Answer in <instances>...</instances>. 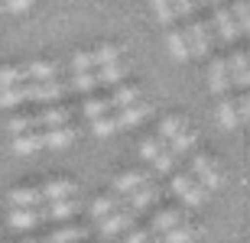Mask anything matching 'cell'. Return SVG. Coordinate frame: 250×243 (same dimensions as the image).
Listing matches in <instances>:
<instances>
[{
    "label": "cell",
    "instance_id": "5",
    "mask_svg": "<svg viewBox=\"0 0 250 243\" xmlns=\"http://www.w3.org/2000/svg\"><path fill=\"white\" fill-rule=\"evenodd\" d=\"M149 182V175L146 172H140V168H130V172H124V175H117L114 178V191H117V195H133V191H137V188H143Z\"/></svg>",
    "mask_w": 250,
    "mask_h": 243
},
{
    "label": "cell",
    "instance_id": "32",
    "mask_svg": "<svg viewBox=\"0 0 250 243\" xmlns=\"http://www.w3.org/2000/svg\"><path fill=\"white\" fill-rule=\"evenodd\" d=\"M26 81V72L23 68H0V91L3 88H13V84H23Z\"/></svg>",
    "mask_w": 250,
    "mask_h": 243
},
{
    "label": "cell",
    "instance_id": "45",
    "mask_svg": "<svg viewBox=\"0 0 250 243\" xmlns=\"http://www.w3.org/2000/svg\"><path fill=\"white\" fill-rule=\"evenodd\" d=\"M26 243H39V240H26Z\"/></svg>",
    "mask_w": 250,
    "mask_h": 243
},
{
    "label": "cell",
    "instance_id": "24",
    "mask_svg": "<svg viewBox=\"0 0 250 243\" xmlns=\"http://www.w3.org/2000/svg\"><path fill=\"white\" fill-rule=\"evenodd\" d=\"M124 75H127V65H124V62H111V65H104L101 72L94 75V81L98 84H117Z\"/></svg>",
    "mask_w": 250,
    "mask_h": 243
},
{
    "label": "cell",
    "instance_id": "2",
    "mask_svg": "<svg viewBox=\"0 0 250 243\" xmlns=\"http://www.w3.org/2000/svg\"><path fill=\"white\" fill-rule=\"evenodd\" d=\"M186 42L192 56H208L211 52V26L208 23H192L186 33Z\"/></svg>",
    "mask_w": 250,
    "mask_h": 243
},
{
    "label": "cell",
    "instance_id": "37",
    "mask_svg": "<svg viewBox=\"0 0 250 243\" xmlns=\"http://www.w3.org/2000/svg\"><path fill=\"white\" fill-rule=\"evenodd\" d=\"M163 150H166V143L159 140V136H156V140H143V146H140V152H143V159H156V156H159Z\"/></svg>",
    "mask_w": 250,
    "mask_h": 243
},
{
    "label": "cell",
    "instance_id": "9",
    "mask_svg": "<svg viewBox=\"0 0 250 243\" xmlns=\"http://www.w3.org/2000/svg\"><path fill=\"white\" fill-rule=\"evenodd\" d=\"M224 68H228V81L237 84V88H247V52H234L228 62H224Z\"/></svg>",
    "mask_w": 250,
    "mask_h": 243
},
{
    "label": "cell",
    "instance_id": "4",
    "mask_svg": "<svg viewBox=\"0 0 250 243\" xmlns=\"http://www.w3.org/2000/svg\"><path fill=\"white\" fill-rule=\"evenodd\" d=\"M133 217H137V214H133L130 207H121V211L107 214L104 221H98V227H101V234H104V237H114V234H121L124 227L133 224Z\"/></svg>",
    "mask_w": 250,
    "mask_h": 243
},
{
    "label": "cell",
    "instance_id": "40",
    "mask_svg": "<svg viewBox=\"0 0 250 243\" xmlns=\"http://www.w3.org/2000/svg\"><path fill=\"white\" fill-rule=\"evenodd\" d=\"M153 166H156V172H172V166H176V156H172L169 150H163L156 159H153Z\"/></svg>",
    "mask_w": 250,
    "mask_h": 243
},
{
    "label": "cell",
    "instance_id": "3",
    "mask_svg": "<svg viewBox=\"0 0 250 243\" xmlns=\"http://www.w3.org/2000/svg\"><path fill=\"white\" fill-rule=\"evenodd\" d=\"M75 191H78V185H75V182H68V178H59V182H46V185L39 188V198H42L46 205H52V201L75 198Z\"/></svg>",
    "mask_w": 250,
    "mask_h": 243
},
{
    "label": "cell",
    "instance_id": "27",
    "mask_svg": "<svg viewBox=\"0 0 250 243\" xmlns=\"http://www.w3.org/2000/svg\"><path fill=\"white\" fill-rule=\"evenodd\" d=\"M65 68L72 72V75H82V72H91L94 62H91V52H75L68 62H65Z\"/></svg>",
    "mask_w": 250,
    "mask_h": 243
},
{
    "label": "cell",
    "instance_id": "10",
    "mask_svg": "<svg viewBox=\"0 0 250 243\" xmlns=\"http://www.w3.org/2000/svg\"><path fill=\"white\" fill-rule=\"evenodd\" d=\"M149 111H153V107H149V104H133V107H124V111H117V117H114V123H117V130H121V127H137V123H143L149 117Z\"/></svg>",
    "mask_w": 250,
    "mask_h": 243
},
{
    "label": "cell",
    "instance_id": "1",
    "mask_svg": "<svg viewBox=\"0 0 250 243\" xmlns=\"http://www.w3.org/2000/svg\"><path fill=\"white\" fill-rule=\"evenodd\" d=\"M192 178L205 191H214V188L221 185V172H218V166H214L208 156H195L192 159Z\"/></svg>",
    "mask_w": 250,
    "mask_h": 243
},
{
    "label": "cell",
    "instance_id": "13",
    "mask_svg": "<svg viewBox=\"0 0 250 243\" xmlns=\"http://www.w3.org/2000/svg\"><path fill=\"white\" fill-rule=\"evenodd\" d=\"M156 195H159V188L153 185V182H146L143 188H137L133 195H127V207L133 211V214H140L143 207H149L153 201H156Z\"/></svg>",
    "mask_w": 250,
    "mask_h": 243
},
{
    "label": "cell",
    "instance_id": "16",
    "mask_svg": "<svg viewBox=\"0 0 250 243\" xmlns=\"http://www.w3.org/2000/svg\"><path fill=\"white\" fill-rule=\"evenodd\" d=\"M39 140H42V146H49V150H65V146L75 140V130L72 127H56V130L39 133Z\"/></svg>",
    "mask_w": 250,
    "mask_h": 243
},
{
    "label": "cell",
    "instance_id": "30",
    "mask_svg": "<svg viewBox=\"0 0 250 243\" xmlns=\"http://www.w3.org/2000/svg\"><path fill=\"white\" fill-rule=\"evenodd\" d=\"M231 19H234V26H237V33H244V29L250 26V10H247V0H237V3H231Z\"/></svg>",
    "mask_w": 250,
    "mask_h": 243
},
{
    "label": "cell",
    "instance_id": "14",
    "mask_svg": "<svg viewBox=\"0 0 250 243\" xmlns=\"http://www.w3.org/2000/svg\"><path fill=\"white\" fill-rule=\"evenodd\" d=\"M208 84H211V94H218V97H228V88H231V81H228V68H224L221 58H214L211 68H208Z\"/></svg>",
    "mask_w": 250,
    "mask_h": 243
},
{
    "label": "cell",
    "instance_id": "21",
    "mask_svg": "<svg viewBox=\"0 0 250 243\" xmlns=\"http://www.w3.org/2000/svg\"><path fill=\"white\" fill-rule=\"evenodd\" d=\"M166 46H169V52H172V58H176V62H186V58H192L186 36H182V33H176V29H169V33H166Z\"/></svg>",
    "mask_w": 250,
    "mask_h": 243
},
{
    "label": "cell",
    "instance_id": "47",
    "mask_svg": "<svg viewBox=\"0 0 250 243\" xmlns=\"http://www.w3.org/2000/svg\"><path fill=\"white\" fill-rule=\"evenodd\" d=\"M0 10H3V3H0Z\"/></svg>",
    "mask_w": 250,
    "mask_h": 243
},
{
    "label": "cell",
    "instance_id": "7",
    "mask_svg": "<svg viewBox=\"0 0 250 243\" xmlns=\"http://www.w3.org/2000/svg\"><path fill=\"white\" fill-rule=\"evenodd\" d=\"M78 211V201L75 198H65V201H52V205L39 207V221H65Z\"/></svg>",
    "mask_w": 250,
    "mask_h": 243
},
{
    "label": "cell",
    "instance_id": "11",
    "mask_svg": "<svg viewBox=\"0 0 250 243\" xmlns=\"http://www.w3.org/2000/svg\"><path fill=\"white\" fill-rule=\"evenodd\" d=\"M65 91H68V88H65V81H59V78L33 81V101H59Z\"/></svg>",
    "mask_w": 250,
    "mask_h": 243
},
{
    "label": "cell",
    "instance_id": "33",
    "mask_svg": "<svg viewBox=\"0 0 250 243\" xmlns=\"http://www.w3.org/2000/svg\"><path fill=\"white\" fill-rule=\"evenodd\" d=\"M149 3H153V17H156L163 26H172L176 13H172V7H169V0H149Z\"/></svg>",
    "mask_w": 250,
    "mask_h": 243
},
{
    "label": "cell",
    "instance_id": "42",
    "mask_svg": "<svg viewBox=\"0 0 250 243\" xmlns=\"http://www.w3.org/2000/svg\"><path fill=\"white\" fill-rule=\"evenodd\" d=\"M169 7H172V13H176V17H192L195 3H192V0H169Z\"/></svg>",
    "mask_w": 250,
    "mask_h": 243
},
{
    "label": "cell",
    "instance_id": "19",
    "mask_svg": "<svg viewBox=\"0 0 250 243\" xmlns=\"http://www.w3.org/2000/svg\"><path fill=\"white\" fill-rule=\"evenodd\" d=\"M84 237H88V227H62V230L49 234L46 240H39V243H82Z\"/></svg>",
    "mask_w": 250,
    "mask_h": 243
},
{
    "label": "cell",
    "instance_id": "46",
    "mask_svg": "<svg viewBox=\"0 0 250 243\" xmlns=\"http://www.w3.org/2000/svg\"><path fill=\"white\" fill-rule=\"evenodd\" d=\"M149 243H159V240H149Z\"/></svg>",
    "mask_w": 250,
    "mask_h": 243
},
{
    "label": "cell",
    "instance_id": "18",
    "mask_svg": "<svg viewBox=\"0 0 250 243\" xmlns=\"http://www.w3.org/2000/svg\"><path fill=\"white\" fill-rule=\"evenodd\" d=\"M36 224H39V207H13V214H10V227L26 230V227H36Z\"/></svg>",
    "mask_w": 250,
    "mask_h": 243
},
{
    "label": "cell",
    "instance_id": "15",
    "mask_svg": "<svg viewBox=\"0 0 250 243\" xmlns=\"http://www.w3.org/2000/svg\"><path fill=\"white\" fill-rule=\"evenodd\" d=\"M121 207H127V198H124V195H101V198H94L91 214L98 217V221H104L107 214H114V211H121Z\"/></svg>",
    "mask_w": 250,
    "mask_h": 243
},
{
    "label": "cell",
    "instance_id": "38",
    "mask_svg": "<svg viewBox=\"0 0 250 243\" xmlns=\"http://www.w3.org/2000/svg\"><path fill=\"white\" fill-rule=\"evenodd\" d=\"M195 185H198V182H195V178H192V175H176V178H172V191H176V195H179V198L186 195V191H192V188H195Z\"/></svg>",
    "mask_w": 250,
    "mask_h": 243
},
{
    "label": "cell",
    "instance_id": "34",
    "mask_svg": "<svg viewBox=\"0 0 250 243\" xmlns=\"http://www.w3.org/2000/svg\"><path fill=\"white\" fill-rule=\"evenodd\" d=\"M94 84H98V81H94L91 72H82V75H72V81L65 84V88H75V91H84V94H88Z\"/></svg>",
    "mask_w": 250,
    "mask_h": 243
},
{
    "label": "cell",
    "instance_id": "20",
    "mask_svg": "<svg viewBox=\"0 0 250 243\" xmlns=\"http://www.w3.org/2000/svg\"><path fill=\"white\" fill-rule=\"evenodd\" d=\"M10 205L13 207H39L42 205L39 188H17V191H10Z\"/></svg>",
    "mask_w": 250,
    "mask_h": 243
},
{
    "label": "cell",
    "instance_id": "44",
    "mask_svg": "<svg viewBox=\"0 0 250 243\" xmlns=\"http://www.w3.org/2000/svg\"><path fill=\"white\" fill-rule=\"evenodd\" d=\"M205 3H211V7H221V0H205Z\"/></svg>",
    "mask_w": 250,
    "mask_h": 243
},
{
    "label": "cell",
    "instance_id": "28",
    "mask_svg": "<svg viewBox=\"0 0 250 243\" xmlns=\"http://www.w3.org/2000/svg\"><path fill=\"white\" fill-rule=\"evenodd\" d=\"M91 62L98 68L111 65V62H121V49H117V46H101L98 52H91Z\"/></svg>",
    "mask_w": 250,
    "mask_h": 243
},
{
    "label": "cell",
    "instance_id": "29",
    "mask_svg": "<svg viewBox=\"0 0 250 243\" xmlns=\"http://www.w3.org/2000/svg\"><path fill=\"white\" fill-rule=\"evenodd\" d=\"M192 240H195V227L188 224H179L169 234H163V243H192Z\"/></svg>",
    "mask_w": 250,
    "mask_h": 243
},
{
    "label": "cell",
    "instance_id": "36",
    "mask_svg": "<svg viewBox=\"0 0 250 243\" xmlns=\"http://www.w3.org/2000/svg\"><path fill=\"white\" fill-rule=\"evenodd\" d=\"M91 130L98 136H111V133H117V123H114V117H98V120H91Z\"/></svg>",
    "mask_w": 250,
    "mask_h": 243
},
{
    "label": "cell",
    "instance_id": "8",
    "mask_svg": "<svg viewBox=\"0 0 250 243\" xmlns=\"http://www.w3.org/2000/svg\"><path fill=\"white\" fill-rule=\"evenodd\" d=\"M179 224H186V214L176 211V207H169V211H159V214L153 217V224H149L146 230H149V234H169V230L179 227Z\"/></svg>",
    "mask_w": 250,
    "mask_h": 243
},
{
    "label": "cell",
    "instance_id": "35",
    "mask_svg": "<svg viewBox=\"0 0 250 243\" xmlns=\"http://www.w3.org/2000/svg\"><path fill=\"white\" fill-rule=\"evenodd\" d=\"M107 113H111L107 101H88L84 104V117H88V120H98V117H107Z\"/></svg>",
    "mask_w": 250,
    "mask_h": 243
},
{
    "label": "cell",
    "instance_id": "17",
    "mask_svg": "<svg viewBox=\"0 0 250 243\" xmlns=\"http://www.w3.org/2000/svg\"><path fill=\"white\" fill-rule=\"evenodd\" d=\"M214 29H218V36L224 42H234L237 39V26H234V19H231V10L214 7Z\"/></svg>",
    "mask_w": 250,
    "mask_h": 243
},
{
    "label": "cell",
    "instance_id": "31",
    "mask_svg": "<svg viewBox=\"0 0 250 243\" xmlns=\"http://www.w3.org/2000/svg\"><path fill=\"white\" fill-rule=\"evenodd\" d=\"M182 130H186V120H182V117H166L163 127H159V140L166 143V140H172V136L182 133Z\"/></svg>",
    "mask_w": 250,
    "mask_h": 243
},
{
    "label": "cell",
    "instance_id": "41",
    "mask_svg": "<svg viewBox=\"0 0 250 243\" xmlns=\"http://www.w3.org/2000/svg\"><path fill=\"white\" fill-rule=\"evenodd\" d=\"M3 3V10H10V13H26L36 0H0Z\"/></svg>",
    "mask_w": 250,
    "mask_h": 243
},
{
    "label": "cell",
    "instance_id": "6",
    "mask_svg": "<svg viewBox=\"0 0 250 243\" xmlns=\"http://www.w3.org/2000/svg\"><path fill=\"white\" fill-rule=\"evenodd\" d=\"M26 72V81H49V78H59V72H65V62H33V65H23Z\"/></svg>",
    "mask_w": 250,
    "mask_h": 243
},
{
    "label": "cell",
    "instance_id": "39",
    "mask_svg": "<svg viewBox=\"0 0 250 243\" xmlns=\"http://www.w3.org/2000/svg\"><path fill=\"white\" fill-rule=\"evenodd\" d=\"M205 195H208V191H205L202 185H195L192 191H186V195H182V201H186L188 207H202L205 205Z\"/></svg>",
    "mask_w": 250,
    "mask_h": 243
},
{
    "label": "cell",
    "instance_id": "22",
    "mask_svg": "<svg viewBox=\"0 0 250 243\" xmlns=\"http://www.w3.org/2000/svg\"><path fill=\"white\" fill-rule=\"evenodd\" d=\"M137 101H140V88H117L114 97L107 101V107L111 111H124V107H133Z\"/></svg>",
    "mask_w": 250,
    "mask_h": 243
},
{
    "label": "cell",
    "instance_id": "12",
    "mask_svg": "<svg viewBox=\"0 0 250 243\" xmlns=\"http://www.w3.org/2000/svg\"><path fill=\"white\" fill-rule=\"evenodd\" d=\"M23 101H33V81H23V84H13V88L0 91V107H17Z\"/></svg>",
    "mask_w": 250,
    "mask_h": 243
},
{
    "label": "cell",
    "instance_id": "25",
    "mask_svg": "<svg viewBox=\"0 0 250 243\" xmlns=\"http://www.w3.org/2000/svg\"><path fill=\"white\" fill-rule=\"evenodd\" d=\"M218 123H221L224 130H234L237 127V113H234L231 97H221V104H218Z\"/></svg>",
    "mask_w": 250,
    "mask_h": 243
},
{
    "label": "cell",
    "instance_id": "23",
    "mask_svg": "<svg viewBox=\"0 0 250 243\" xmlns=\"http://www.w3.org/2000/svg\"><path fill=\"white\" fill-rule=\"evenodd\" d=\"M42 150V140H39V133H20V136H13V152H20V156H29V152Z\"/></svg>",
    "mask_w": 250,
    "mask_h": 243
},
{
    "label": "cell",
    "instance_id": "26",
    "mask_svg": "<svg viewBox=\"0 0 250 243\" xmlns=\"http://www.w3.org/2000/svg\"><path fill=\"white\" fill-rule=\"evenodd\" d=\"M192 150H195V133L182 130V133H176V136H172V146H169V152H172V156H186V152H192Z\"/></svg>",
    "mask_w": 250,
    "mask_h": 243
},
{
    "label": "cell",
    "instance_id": "43",
    "mask_svg": "<svg viewBox=\"0 0 250 243\" xmlns=\"http://www.w3.org/2000/svg\"><path fill=\"white\" fill-rule=\"evenodd\" d=\"M153 240V234H149V230H133V234L127 237V243H149Z\"/></svg>",
    "mask_w": 250,
    "mask_h": 243
}]
</instances>
